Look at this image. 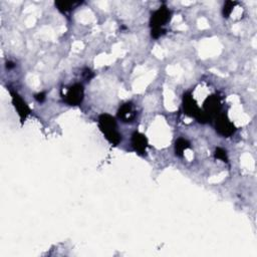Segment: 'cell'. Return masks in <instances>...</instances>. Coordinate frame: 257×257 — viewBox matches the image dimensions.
I'll return each instance as SVG.
<instances>
[{
	"mask_svg": "<svg viewBox=\"0 0 257 257\" xmlns=\"http://www.w3.org/2000/svg\"><path fill=\"white\" fill-rule=\"evenodd\" d=\"M81 2H64V1H60V2H56L55 5L57 6V9L60 10L62 12H69L71 11L72 9H74L78 5H80Z\"/></svg>",
	"mask_w": 257,
	"mask_h": 257,
	"instance_id": "8fae6325",
	"label": "cell"
},
{
	"mask_svg": "<svg viewBox=\"0 0 257 257\" xmlns=\"http://www.w3.org/2000/svg\"><path fill=\"white\" fill-rule=\"evenodd\" d=\"M118 117L124 123H132L137 117V111L132 103H126L119 109Z\"/></svg>",
	"mask_w": 257,
	"mask_h": 257,
	"instance_id": "52a82bcc",
	"label": "cell"
},
{
	"mask_svg": "<svg viewBox=\"0 0 257 257\" xmlns=\"http://www.w3.org/2000/svg\"><path fill=\"white\" fill-rule=\"evenodd\" d=\"M132 146L136 152L141 155H145L148 147V140L146 136L139 132L134 133L132 136Z\"/></svg>",
	"mask_w": 257,
	"mask_h": 257,
	"instance_id": "9c48e42d",
	"label": "cell"
},
{
	"mask_svg": "<svg viewBox=\"0 0 257 257\" xmlns=\"http://www.w3.org/2000/svg\"><path fill=\"white\" fill-rule=\"evenodd\" d=\"M204 113L208 118L217 116L221 110V101L218 96H210L204 102Z\"/></svg>",
	"mask_w": 257,
	"mask_h": 257,
	"instance_id": "8992f818",
	"label": "cell"
},
{
	"mask_svg": "<svg viewBox=\"0 0 257 257\" xmlns=\"http://www.w3.org/2000/svg\"><path fill=\"white\" fill-rule=\"evenodd\" d=\"M183 108H184V112L186 115L197 119L201 123H206L209 119L204 112H201L197 103L195 102L193 97L189 94L184 95Z\"/></svg>",
	"mask_w": 257,
	"mask_h": 257,
	"instance_id": "3957f363",
	"label": "cell"
},
{
	"mask_svg": "<svg viewBox=\"0 0 257 257\" xmlns=\"http://www.w3.org/2000/svg\"><path fill=\"white\" fill-rule=\"evenodd\" d=\"M64 100L69 105H79L84 100V86L80 84L70 86L67 89Z\"/></svg>",
	"mask_w": 257,
	"mask_h": 257,
	"instance_id": "277c9868",
	"label": "cell"
},
{
	"mask_svg": "<svg viewBox=\"0 0 257 257\" xmlns=\"http://www.w3.org/2000/svg\"><path fill=\"white\" fill-rule=\"evenodd\" d=\"M99 126L103 134L112 145L117 146L122 141V136L118 131V126L115 118L109 114H103L99 118Z\"/></svg>",
	"mask_w": 257,
	"mask_h": 257,
	"instance_id": "6da1fadb",
	"label": "cell"
},
{
	"mask_svg": "<svg viewBox=\"0 0 257 257\" xmlns=\"http://www.w3.org/2000/svg\"><path fill=\"white\" fill-rule=\"evenodd\" d=\"M35 99H36L39 103H42V102L45 100V94H44V93L37 94V95L35 96Z\"/></svg>",
	"mask_w": 257,
	"mask_h": 257,
	"instance_id": "5bb4252c",
	"label": "cell"
},
{
	"mask_svg": "<svg viewBox=\"0 0 257 257\" xmlns=\"http://www.w3.org/2000/svg\"><path fill=\"white\" fill-rule=\"evenodd\" d=\"M171 18V11L167 7H160L156 10L150 19V24L152 27V36L154 38L160 37L165 34L164 25L167 23Z\"/></svg>",
	"mask_w": 257,
	"mask_h": 257,
	"instance_id": "7a4b0ae2",
	"label": "cell"
},
{
	"mask_svg": "<svg viewBox=\"0 0 257 257\" xmlns=\"http://www.w3.org/2000/svg\"><path fill=\"white\" fill-rule=\"evenodd\" d=\"M215 157L223 162H228L227 154H226V151L223 150L222 148H217L215 152Z\"/></svg>",
	"mask_w": 257,
	"mask_h": 257,
	"instance_id": "4fadbf2b",
	"label": "cell"
},
{
	"mask_svg": "<svg viewBox=\"0 0 257 257\" xmlns=\"http://www.w3.org/2000/svg\"><path fill=\"white\" fill-rule=\"evenodd\" d=\"M11 98H12V103L14 105V108L17 109L21 120H24L27 118V116L30 114V110L28 108V105L21 99V97L17 93L11 92Z\"/></svg>",
	"mask_w": 257,
	"mask_h": 257,
	"instance_id": "ba28073f",
	"label": "cell"
},
{
	"mask_svg": "<svg viewBox=\"0 0 257 257\" xmlns=\"http://www.w3.org/2000/svg\"><path fill=\"white\" fill-rule=\"evenodd\" d=\"M190 148V143L183 138H179L175 143V153L177 156L182 157L183 153Z\"/></svg>",
	"mask_w": 257,
	"mask_h": 257,
	"instance_id": "30bf717a",
	"label": "cell"
},
{
	"mask_svg": "<svg viewBox=\"0 0 257 257\" xmlns=\"http://www.w3.org/2000/svg\"><path fill=\"white\" fill-rule=\"evenodd\" d=\"M216 131L223 136V137H229L234 132L235 127L233 123L225 115H218L216 118Z\"/></svg>",
	"mask_w": 257,
	"mask_h": 257,
	"instance_id": "5b68a950",
	"label": "cell"
},
{
	"mask_svg": "<svg viewBox=\"0 0 257 257\" xmlns=\"http://www.w3.org/2000/svg\"><path fill=\"white\" fill-rule=\"evenodd\" d=\"M237 3L236 2H233V1H227L225 3L224 7H223V15L224 17H229V15L231 14L234 6L236 5Z\"/></svg>",
	"mask_w": 257,
	"mask_h": 257,
	"instance_id": "7c38bea8",
	"label": "cell"
}]
</instances>
